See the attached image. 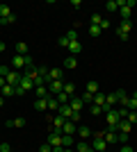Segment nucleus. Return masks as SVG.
Segmentation results:
<instances>
[{"label": "nucleus", "instance_id": "nucleus-8", "mask_svg": "<svg viewBox=\"0 0 137 152\" xmlns=\"http://www.w3.org/2000/svg\"><path fill=\"white\" fill-rule=\"evenodd\" d=\"M57 80L64 82V70L62 68H50L48 70V82H57Z\"/></svg>", "mask_w": 137, "mask_h": 152}, {"label": "nucleus", "instance_id": "nucleus-16", "mask_svg": "<svg viewBox=\"0 0 137 152\" xmlns=\"http://www.w3.org/2000/svg\"><path fill=\"white\" fill-rule=\"evenodd\" d=\"M76 134H78V136H80L82 141H89V139H91V134H94V132H91V129H89L87 125H82V127H78V132H76Z\"/></svg>", "mask_w": 137, "mask_h": 152}, {"label": "nucleus", "instance_id": "nucleus-30", "mask_svg": "<svg viewBox=\"0 0 137 152\" xmlns=\"http://www.w3.org/2000/svg\"><path fill=\"white\" fill-rule=\"evenodd\" d=\"M101 34H103V30H101V27H98V25H89V37L98 39V37H101Z\"/></svg>", "mask_w": 137, "mask_h": 152}, {"label": "nucleus", "instance_id": "nucleus-18", "mask_svg": "<svg viewBox=\"0 0 137 152\" xmlns=\"http://www.w3.org/2000/svg\"><path fill=\"white\" fill-rule=\"evenodd\" d=\"M62 66H64V68H69V70H73L76 66H78V57H71V55H69V57L64 59V64H62Z\"/></svg>", "mask_w": 137, "mask_h": 152}, {"label": "nucleus", "instance_id": "nucleus-9", "mask_svg": "<svg viewBox=\"0 0 137 152\" xmlns=\"http://www.w3.org/2000/svg\"><path fill=\"white\" fill-rule=\"evenodd\" d=\"M66 48H69V55H71V57H78L80 52H82V43H80V41H69Z\"/></svg>", "mask_w": 137, "mask_h": 152}, {"label": "nucleus", "instance_id": "nucleus-52", "mask_svg": "<svg viewBox=\"0 0 137 152\" xmlns=\"http://www.w3.org/2000/svg\"><path fill=\"white\" fill-rule=\"evenodd\" d=\"M0 98H2V89H0Z\"/></svg>", "mask_w": 137, "mask_h": 152}, {"label": "nucleus", "instance_id": "nucleus-49", "mask_svg": "<svg viewBox=\"0 0 137 152\" xmlns=\"http://www.w3.org/2000/svg\"><path fill=\"white\" fill-rule=\"evenodd\" d=\"M5 50H7V45L2 43V41H0V52H5Z\"/></svg>", "mask_w": 137, "mask_h": 152}, {"label": "nucleus", "instance_id": "nucleus-44", "mask_svg": "<svg viewBox=\"0 0 137 152\" xmlns=\"http://www.w3.org/2000/svg\"><path fill=\"white\" fill-rule=\"evenodd\" d=\"M98 27H101V30H107V27H110V20H107V18H103V20H101V25H98Z\"/></svg>", "mask_w": 137, "mask_h": 152}, {"label": "nucleus", "instance_id": "nucleus-22", "mask_svg": "<svg viewBox=\"0 0 137 152\" xmlns=\"http://www.w3.org/2000/svg\"><path fill=\"white\" fill-rule=\"evenodd\" d=\"M76 152H94V150L87 141H80V143H76Z\"/></svg>", "mask_w": 137, "mask_h": 152}, {"label": "nucleus", "instance_id": "nucleus-1", "mask_svg": "<svg viewBox=\"0 0 137 152\" xmlns=\"http://www.w3.org/2000/svg\"><path fill=\"white\" fill-rule=\"evenodd\" d=\"M105 121H107V129H114V127H117V123L121 121V116H119V109L112 107L110 111H105Z\"/></svg>", "mask_w": 137, "mask_h": 152}, {"label": "nucleus", "instance_id": "nucleus-40", "mask_svg": "<svg viewBox=\"0 0 137 152\" xmlns=\"http://www.w3.org/2000/svg\"><path fill=\"white\" fill-rule=\"evenodd\" d=\"M48 66H37V75H41V77H48Z\"/></svg>", "mask_w": 137, "mask_h": 152}, {"label": "nucleus", "instance_id": "nucleus-34", "mask_svg": "<svg viewBox=\"0 0 137 152\" xmlns=\"http://www.w3.org/2000/svg\"><path fill=\"white\" fill-rule=\"evenodd\" d=\"M64 37H66V39H69V41H78V30H76V27H71V30L66 32Z\"/></svg>", "mask_w": 137, "mask_h": 152}, {"label": "nucleus", "instance_id": "nucleus-31", "mask_svg": "<svg viewBox=\"0 0 137 152\" xmlns=\"http://www.w3.org/2000/svg\"><path fill=\"white\" fill-rule=\"evenodd\" d=\"M55 100H57L59 104H69V100H71V98H69V95H66L64 91H62V93H57V95H55Z\"/></svg>", "mask_w": 137, "mask_h": 152}, {"label": "nucleus", "instance_id": "nucleus-6", "mask_svg": "<svg viewBox=\"0 0 137 152\" xmlns=\"http://www.w3.org/2000/svg\"><path fill=\"white\" fill-rule=\"evenodd\" d=\"M62 89H64V82L62 80H57V82H48V93L55 98L57 93H62Z\"/></svg>", "mask_w": 137, "mask_h": 152}, {"label": "nucleus", "instance_id": "nucleus-4", "mask_svg": "<svg viewBox=\"0 0 137 152\" xmlns=\"http://www.w3.org/2000/svg\"><path fill=\"white\" fill-rule=\"evenodd\" d=\"M25 64H27V55H14V57H12V68L14 70L25 68Z\"/></svg>", "mask_w": 137, "mask_h": 152}, {"label": "nucleus", "instance_id": "nucleus-32", "mask_svg": "<svg viewBox=\"0 0 137 152\" xmlns=\"http://www.w3.org/2000/svg\"><path fill=\"white\" fill-rule=\"evenodd\" d=\"M16 55H30V52H27V43H23V41L16 43Z\"/></svg>", "mask_w": 137, "mask_h": 152}, {"label": "nucleus", "instance_id": "nucleus-28", "mask_svg": "<svg viewBox=\"0 0 137 152\" xmlns=\"http://www.w3.org/2000/svg\"><path fill=\"white\" fill-rule=\"evenodd\" d=\"M34 95L37 98H48V86H34Z\"/></svg>", "mask_w": 137, "mask_h": 152}, {"label": "nucleus", "instance_id": "nucleus-10", "mask_svg": "<svg viewBox=\"0 0 137 152\" xmlns=\"http://www.w3.org/2000/svg\"><path fill=\"white\" fill-rule=\"evenodd\" d=\"M64 123H66V118H64V116H53V118H50V129H57V132H62V127H64Z\"/></svg>", "mask_w": 137, "mask_h": 152}, {"label": "nucleus", "instance_id": "nucleus-24", "mask_svg": "<svg viewBox=\"0 0 137 152\" xmlns=\"http://www.w3.org/2000/svg\"><path fill=\"white\" fill-rule=\"evenodd\" d=\"M7 127H25V118H14V121H7Z\"/></svg>", "mask_w": 137, "mask_h": 152}, {"label": "nucleus", "instance_id": "nucleus-15", "mask_svg": "<svg viewBox=\"0 0 137 152\" xmlns=\"http://www.w3.org/2000/svg\"><path fill=\"white\" fill-rule=\"evenodd\" d=\"M76 132H78V125H76L73 121H66L64 127H62V134H71V136H73Z\"/></svg>", "mask_w": 137, "mask_h": 152}, {"label": "nucleus", "instance_id": "nucleus-3", "mask_svg": "<svg viewBox=\"0 0 137 152\" xmlns=\"http://www.w3.org/2000/svg\"><path fill=\"white\" fill-rule=\"evenodd\" d=\"M21 77H23V73H21V70H9V75H7L5 80H7V84H9V86H19V84H21Z\"/></svg>", "mask_w": 137, "mask_h": 152}, {"label": "nucleus", "instance_id": "nucleus-43", "mask_svg": "<svg viewBox=\"0 0 137 152\" xmlns=\"http://www.w3.org/2000/svg\"><path fill=\"white\" fill-rule=\"evenodd\" d=\"M37 152H53V148L48 145V143H44V145H41V148H39V150H37Z\"/></svg>", "mask_w": 137, "mask_h": 152}, {"label": "nucleus", "instance_id": "nucleus-35", "mask_svg": "<svg viewBox=\"0 0 137 152\" xmlns=\"http://www.w3.org/2000/svg\"><path fill=\"white\" fill-rule=\"evenodd\" d=\"M105 9H107V12H117V9H119V2H117V0H110V2H105Z\"/></svg>", "mask_w": 137, "mask_h": 152}, {"label": "nucleus", "instance_id": "nucleus-53", "mask_svg": "<svg viewBox=\"0 0 137 152\" xmlns=\"http://www.w3.org/2000/svg\"><path fill=\"white\" fill-rule=\"evenodd\" d=\"M9 152H14V150H9Z\"/></svg>", "mask_w": 137, "mask_h": 152}, {"label": "nucleus", "instance_id": "nucleus-11", "mask_svg": "<svg viewBox=\"0 0 137 152\" xmlns=\"http://www.w3.org/2000/svg\"><path fill=\"white\" fill-rule=\"evenodd\" d=\"M69 107H71L73 111H78V114H82V107H85V102H82V98H76V95H73L71 100H69Z\"/></svg>", "mask_w": 137, "mask_h": 152}, {"label": "nucleus", "instance_id": "nucleus-23", "mask_svg": "<svg viewBox=\"0 0 137 152\" xmlns=\"http://www.w3.org/2000/svg\"><path fill=\"white\" fill-rule=\"evenodd\" d=\"M46 100H48V111H57V109H59V102L55 100L50 93H48V98H46Z\"/></svg>", "mask_w": 137, "mask_h": 152}, {"label": "nucleus", "instance_id": "nucleus-17", "mask_svg": "<svg viewBox=\"0 0 137 152\" xmlns=\"http://www.w3.org/2000/svg\"><path fill=\"white\" fill-rule=\"evenodd\" d=\"M117 93V98H119V107H128V98L130 95L126 93V91H114Z\"/></svg>", "mask_w": 137, "mask_h": 152}, {"label": "nucleus", "instance_id": "nucleus-41", "mask_svg": "<svg viewBox=\"0 0 137 152\" xmlns=\"http://www.w3.org/2000/svg\"><path fill=\"white\" fill-rule=\"evenodd\" d=\"M82 102H85V104H91V102H94V95L85 91V93H82Z\"/></svg>", "mask_w": 137, "mask_h": 152}, {"label": "nucleus", "instance_id": "nucleus-33", "mask_svg": "<svg viewBox=\"0 0 137 152\" xmlns=\"http://www.w3.org/2000/svg\"><path fill=\"white\" fill-rule=\"evenodd\" d=\"M101 20H103V16L101 14H91V18H89V25H101Z\"/></svg>", "mask_w": 137, "mask_h": 152}, {"label": "nucleus", "instance_id": "nucleus-45", "mask_svg": "<svg viewBox=\"0 0 137 152\" xmlns=\"http://www.w3.org/2000/svg\"><path fill=\"white\" fill-rule=\"evenodd\" d=\"M0 150H2V152H9V150H12V145H9V143H0Z\"/></svg>", "mask_w": 137, "mask_h": 152}, {"label": "nucleus", "instance_id": "nucleus-13", "mask_svg": "<svg viewBox=\"0 0 137 152\" xmlns=\"http://www.w3.org/2000/svg\"><path fill=\"white\" fill-rule=\"evenodd\" d=\"M114 129H117V132H121V134H130L133 125H130L128 121H126V118H121V121L117 123V127H114Z\"/></svg>", "mask_w": 137, "mask_h": 152}, {"label": "nucleus", "instance_id": "nucleus-48", "mask_svg": "<svg viewBox=\"0 0 137 152\" xmlns=\"http://www.w3.org/2000/svg\"><path fill=\"white\" fill-rule=\"evenodd\" d=\"M5 84H7V80H5V77H2V75H0V89H2Z\"/></svg>", "mask_w": 137, "mask_h": 152}, {"label": "nucleus", "instance_id": "nucleus-38", "mask_svg": "<svg viewBox=\"0 0 137 152\" xmlns=\"http://www.w3.org/2000/svg\"><path fill=\"white\" fill-rule=\"evenodd\" d=\"M126 121L130 123V125H137V111H128V116H126Z\"/></svg>", "mask_w": 137, "mask_h": 152}, {"label": "nucleus", "instance_id": "nucleus-36", "mask_svg": "<svg viewBox=\"0 0 137 152\" xmlns=\"http://www.w3.org/2000/svg\"><path fill=\"white\" fill-rule=\"evenodd\" d=\"M12 23H16V14L7 16V18H0V25H12Z\"/></svg>", "mask_w": 137, "mask_h": 152}, {"label": "nucleus", "instance_id": "nucleus-25", "mask_svg": "<svg viewBox=\"0 0 137 152\" xmlns=\"http://www.w3.org/2000/svg\"><path fill=\"white\" fill-rule=\"evenodd\" d=\"M126 109H130V111H137V91L130 95V98H128V107H126Z\"/></svg>", "mask_w": 137, "mask_h": 152}, {"label": "nucleus", "instance_id": "nucleus-46", "mask_svg": "<svg viewBox=\"0 0 137 152\" xmlns=\"http://www.w3.org/2000/svg\"><path fill=\"white\" fill-rule=\"evenodd\" d=\"M119 152H135V150H133V148L126 143V145H121V150H119Z\"/></svg>", "mask_w": 137, "mask_h": 152}, {"label": "nucleus", "instance_id": "nucleus-2", "mask_svg": "<svg viewBox=\"0 0 137 152\" xmlns=\"http://www.w3.org/2000/svg\"><path fill=\"white\" fill-rule=\"evenodd\" d=\"M130 27H133V23H130V20H121V25L117 27V37L126 41V39L130 37Z\"/></svg>", "mask_w": 137, "mask_h": 152}, {"label": "nucleus", "instance_id": "nucleus-29", "mask_svg": "<svg viewBox=\"0 0 137 152\" xmlns=\"http://www.w3.org/2000/svg\"><path fill=\"white\" fill-rule=\"evenodd\" d=\"M12 7L9 5H0V18H7V16H12Z\"/></svg>", "mask_w": 137, "mask_h": 152}, {"label": "nucleus", "instance_id": "nucleus-26", "mask_svg": "<svg viewBox=\"0 0 137 152\" xmlns=\"http://www.w3.org/2000/svg\"><path fill=\"white\" fill-rule=\"evenodd\" d=\"M91 104H98V107H105V93H101V91H98V93L94 95V102H91Z\"/></svg>", "mask_w": 137, "mask_h": 152}, {"label": "nucleus", "instance_id": "nucleus-54", "mask_svg": "<svg viewBox=\"0 0 137 152\" xmlns=\"http://www.w3.org/2000/svg\"><path fill=\"white\" fill-rule=\"evenodd\" d=\"M0 152H2V150H0Z\"/></svg>", "mask_w": 137, "mask_h": 152}, {"label": "nucleus", "instance_id": "nucleus-12", "mask_svg": "<svg viewBox=\"0 0 137 152\" xmlns=\"http://www.w3.org/2000/svg\"><path fill=\"white\" fill-rule=\"evenodd\" d=\"M19 86H21L23 91H25V93H27V91H32V89H34L32 77H30V75H23V77H21V84H19Z\"/></svg>", "mask_w": 137, "mask_h": 152}, {"label": "nucleus", "instance_id": "nucleus-42", "mask_svg": "<svg viewBox=\"0 0 137 152\" xmlns=\"http://www.w3.org/2000/svg\"><path fill=\"white\" fill-rule=\"evenodd\" d=\"M57 45H62V48H66V45H69V39H66V37H59V39H57Z\"/></svg>", "mask_w": 137, "mask_h": 152}, {"label": "nucleus", "instance_id": "nucleus-19", "mask_svg": "<svg viewBox=\"0 0 137 152\" xmlns=\"http://www.w3.org/2000/svg\"><path fill=\"white\" fill-rule=\"evenodd\" d=\"M34 109H37V111H46V109H48V100H46V98H37V100H34Z\"/></svg>", "mask_w": 137, "mask_h": 152}, {"label": "nucleus", "instance_id": "nucleus-47", "mask_svg": "<svg viewBox=\"0 0 137 152\" xmlns=\"http://www.w3.org/2000/svg\"><path fill=\"white\" fill-rule=\"evenodd\" d=\"M14 93H16V95H23V93H25V91L21 89V86H14Z\"/></svg>", "mask_w": 137, "mask_h": 152}, {"label": "nucleus", "instance_id": "nucleus-50", "mask_svg": "<svg viewBox=\"0 0 137 152\" xmlns=\"http://www.w3.org/2000/svg\"><path fill=\"white\" fill-rule=\"evenodd\" d=\"M62 152H73V148H62Z\"/></svg>", "mask_w": 137, "mask_h": 152}, {"label": "nucleus", "instance_id": "nucleus-7", "mask_svg": "<svg viewBox=\"0 0 137 152\" xmlns=\"http://www.w3.org/2000/svg\"><path fill=\"white\" fill-rule=\"evenodd\" d=\"M91 150L94 152H105L107 150V143H105V139H91Z\"/></svg>", "mask_w": 137, "mask_h": 152}, {"label": "nucleus", "instance_id": "nucleus-5", "mask_svg": "<svg viewBox=\"0 0 137 152\" xmlns=\"http://www.w3.org/2000/svg\"><path fill=\"white\" fill-rule=\"evenodd\" d=\"M119 2V14H121V20H130V7H128V2L126 0H117Z\"/></svg>", "mask_w": 137, "mask_h": 152}, {"label": "nucleus", "instance_id": "nucleus-27", "mask_svg": "<svg viewBox=\"0 0 137 152\" xmlns=\"http://www.w3.org/2000/svg\"><path fill=\"white\" fill-rule=\"evenodd\" d=\"M87 93H91V95H96V93H98V82H96V80L87 82Z\"/></svg>", "mask_w": 137, "mask_h": 152}, {"label": "nucleus", "instance_id": "nucleus-39", "mask_svg": "<svg viewBox=\"0 0 137 152\" xmlns=\"http://www.w3.org/2000/svg\"><path fill=\"white\" fill-rule=\"evenodd\" d=\"M89 111H91L94 116H98V114H105V111H103V107H98V104H89Z\"/></svg>", "mask_w": 137, "mask_h": 152}, {"label": "nucleus", "instance_id": "nucleus-21", "mask_svg": "<svg viewBox=\"0 0 137 152\" xmlns=\"http://www.w3.org/2000/svg\"><path fill=\"white\" fill-rule=\"evenodd\" d=\"M62 91H64L69 98H73V95H76V84H73V82H64V89H62Z\"/></svg>", "mask_w": 137, "mask_h": 152}, {"label": "nucleus", "instance_id": "nucleus-37", "mask_svg": "<svg viewBox=\"0 0 137 152\" xmlns=\"http://www.w3.org/2000/svg\"><path fill=\"white\" fill-rule=\"evenodd\" d=\"M9 95H14V86L5 84V86H2V98H9Z\"/></svg>", "mask_w": 137, "mask_h": 152}, {"label": "nucleus", "instance_id": "nucleus-20", "mask_svg": "<svg viewBox=\"0 0 137 152\" xmlns=\"http://www.w3.org/2000/svg\"><path fill=\"white\" fill-rule=\"evenodd\" d=\"M73 145H76V141L71 134H62V148H73Z\"/></svg>", "mask_w": 137, "mask_h": 152}, {"label": "nucleus", "instance_id": "nucleus-51", "mask_svg": "<svg viewBox=\"0 0 137 152\" xmlns=\"http://www.w3.org/2000/svg\"><path fill=\"white\" fill-rule=\"evenodd\" d=\"M2 104H5V98H0V107H2Z\"/></svg>", "mask_w": 137, "mask_h": 152}, {"label": "nucleus", "instance_id": "nucleus-14", "mask_svg": "<svg viewBox=\"0 0 137 152\" xmlns=\"http://www.w3.org/2000/svg\"><path fill=\"white\" fill-rule=\"evenodd\" d=\"M105 143L110 145V143H119V132L117 129H107L105 132Z\"/></svg>", "mask_w": 137, "mask_h": 152}]
</instances>
